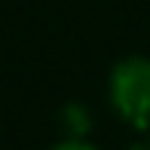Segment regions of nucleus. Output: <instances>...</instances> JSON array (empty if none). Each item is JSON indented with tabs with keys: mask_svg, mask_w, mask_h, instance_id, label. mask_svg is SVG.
I'll list each match as a JSON object with an SVG mask.
<instances>
[{
	"mask_svg": "<svg viewBox=\"0 0 150 150\" xmlns=\"http://www.w3.org/2000/svg\"><path fill=\"white\" fill-rule=\"evenodd\" d=\"M52 150H98V147H92L89 141H83V138H67V141H61V144H55Z\"/></svg>",
	"mask_w": 150,
	"mask_h": 150,
	"instance_id": "3",
	"label": "nucleus"
},
{
	"mask_svg": "<svg viewBox=\"0 0 150 150\" xmlns=\"http://www.w3.org/2000/svg\"><path fill=\"white\" fill-rule=\"evenodd\" d=\"M132 150H150V141H138V144H132Z\"/></svg>",
	"mask_w": 150,
	"mask_h": 150,
	"instance_id": "4",
	"label": "nucleus"
},
{
	"mask_svg": "<svg viewBox=\"0 0 150 150\" xmlns=\"http://www.w3.org/2000/svg\"><path fill=\"white\" fill-rule=\"evenodd\" d=\"M113 110L132 129L150 126V58L147 55H129L113 64L107 80Z\"/></svg>",
	"mask_w": 150,
	"mask_h": 150,
	"instance_id": "1",
	"label": "nucleus"
},
{
	"mask_svg": "<svg viewBox=\"0 0 150 150\" xmlns=\"http://www.w3.org/2000/svg\"><path fill=\"white\" fill-rule=\"evenodd\" d=\"M61 126L71 132V138H83L89 132V110L83 104H67L61 110Z\"/></svg>",
	"mask_w": 150,
	"mask_h": 150,
	"instance_id": "2",
	"label": "nucleus"
}]
</instances>
